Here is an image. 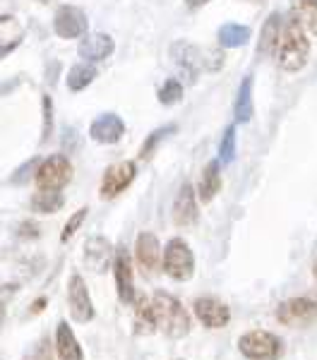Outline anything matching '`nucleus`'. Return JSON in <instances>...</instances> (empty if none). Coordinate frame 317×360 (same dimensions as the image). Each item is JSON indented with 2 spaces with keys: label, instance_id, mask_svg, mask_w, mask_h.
<instances>
[{
  "label": "nucleus",
  "instance_id": "nucleus-39",
  "mask_svg": "<svg viewBox=\"0 0 317 360\" xmlns=\"http://www.w3.org/2000/svg\"><path fill=\"white\" fill-rule=\"evenodd\" d=\"M315 276H317V264H315Z\"/></svg>",
  "mask_w": 317,
  "mask_h": 360
},
{
  "label": "nucleus",
  "instance_id": "nucleus-25",
  "mask_svg": "<svg viewBox=\"0 0 317 360\" xmlns=\"http://www.w3.org/2000/svg\"><path fill=\"white\" fill-rule=\"evenodd\" d=\"M96 77V68L94 63H77V65L70 68V72H67V89L70 91H82L86 89L91 82H94Z\"/></svg>",
  "mask_w": 317,
  "mask_h": 360
},
{
  "label": "nucleus",
  "instance_id": "nucleus-33",
  "mask_svg": "<svg viewBox=\"0 0 317 360\" xmlns=\"http://www.w3.org/2000/svg\"><path fill=\"white\" fill-rule=\"evenodd\" d=\"M15 293H17V283H0V310L13 300Z\"/></svg>",
  "mask_w": 317,
  "mask_h": 360
},
{
  "label": "nucleus",
  "instance_id": "nucleus-28",
  "mask_svg": "<svg viewBox=\"0 0 317 360\" xmlns=\"http://www.w3.org/2000/svg\"><path fill=\"white\" fill-rule=\"evenodd\" d=\"M183 98V84L178 82V79H166L164 86L159 89V101L164 103V106H173V103H178Z\"/></svg>",
  "mask_w": 317,
  "mask_h": 360
},
{
  "label": "nucleus",
  "instance_id": "nucleus-13",
  "mask_svg": "<svg viewBox=\"0 0 317 360\" xmlns=\"http://www.w3.org/2000/svg\"><path fill=\"white\" fill-rule=\"evenodd\" d=\"M89 135L99 144H115L125 135V123L115 113H103L91 123Z\"/></svg>",
  "mask_w": 317,
  "mask_h": 360
},
{
  "label": "nucleus",
  "instance_id": "nucleus-24",
  "mask_svg": "<svg viewBox=\"0 0 317 360\" xmlns=\"http://www.w3.org/2000/svg\"><path fill=\"white\" fill-rule=\"evenodd\" d=\"M250 41V29L243 27V25H235V22H228L219 29V44L224 49H240Z\"/></svg>",
  "mask_w": 317,
  "mask_h": 360
},
{
  "label": "nucleus",
  "instance_id": "nucleus-1",
  "mask_svg": "<svg viewBox=\"0 0 317 360\" xmlns=\"http://www.w3.org/2000/svg\"><path fill=\"white\" fill-rule=\"evenodd\" d=\"M149 312H152L154 329L164 332L171 339H181L190 332V317L186 307L181 305V300H176L171 293H154L149 300Z\"/></svg>",
  "mask_w": 317,
  "mask_h": 360
},
{
  "label": "nucleus",
  "instance_id": "nucleus-22",
  "mask_svg": "<svg viewBox=\"0 0 317 360\" xmlns=\"http://www.w3.org/2000/svg\"><path fill=\"white\" fill-rule=\"evenodd\" d=\"M291 15L305 32L317 37V0H293Z\"/></svg>",
  "mask_w": 317,
  "mask_h": 360
},
{
  "label": "nucleus",
  "instance_id": "nucleus-7",
  "mask_svg": "<svg viewBox=\"0 0 317 360\" xmlns=\"http://www.w3.org/2000/svg\"><path fill=\"white\" fill-rule=\"evenodd\" d=\"M135 161H118V164L108 166L106 173H103V180H101V190L99 195L103 200H113L123 193L125 188L135 180Z\"/></svg>",
  "mask_w": 317,
  "mask_h": 360
},
{
  "label": "nucleus",
  "instance_id": "nucleus-2",
  "mask_svg": "<svg viewBox=\"0 0 317 360\" xmlns=\"http://www.w3.org/2000/svg\"><path fill=\"white\" fill-rule=\"evenodd\" d=\"M305 34L308 32L298 25L293 15L284 22L279 49H276V60H279L281 70H286V72H298V70L305 68L308 56H310V41Z\"/></svg>",
  "mask_w": 317,
  "mask_h": 360
},
{
  "label": "nucleus",
  "instance_id": "nucleus-6",
  "mask_svg": "<svg viewBox=\"0 0 317 360\" xmlns=\"http://www.w3.org/2000/svg\"><path fill=\"white\" fill-rule=\"evenodd\" d=\"M37 185L39 190H63L72 178V166L63 154L48 156L37 168Z\"/></svg>",
  "mask_w": 317,
  "mask_h": 360
},
{
  "label": "nucleus",
  "instance_id": "nucleus-3",
  "mask_svg": "<svg viewBox=\"0 0 317 360\" xmlns=\"http://www.w3.org/2000/svg\"><path fill=\"white\" fill-rule=\"evenodd\" d=\"M205 56H207V51L198 49V46L190 41H176L171 46L173 63L186 75L188 82H195V77H200L205 70L221 68V53H209V58H205Z\"/></svg>",
  "mask_w": 317,
  "mask_h": 360
},
{
  "label": "nucleus",
  "instance_id": "nucleus-37",
  "mask_svg": "<svg viewBox=\"0 0 317 360\" xmlns=\"http://www.w3.org/2000/svg\"><path fill=\"white\" fill-rule=\"evenodd\" d=\"M188 8H202V5H207L209 0H186Z\"/></svg>",
  "mask_w": 317,
  "mask_h": 360
},
{
  "label": "nucleus",
  "instance_id": "nucleus-21",
  "mask_svg": "<svg viewBox=\"0 0 317 360\" xmlns=\"http://www.w3.org/2000/svg\"><path fill=\"white\" fill-rule=\"evenodd\" d=\"M221 188V176H219V161H209L202 171V178L198 183V195L202 202H212L214 195Z\"/></svg>",
  "mask_w": 317,
  "mask_h": 360
},
{
  "label": "nucleus",
  "instance_id": "nucleus-4",
  "mask_svg": "<svg viewBox=\"0 0 317 360\" xmlns=\"http://www.w3.org/2000/svg\"><path fill=\"white\" fill-rule=\"evenodd\" d=\"M238 351L247 360H276L284 353V344H281L279 336L257 329V332H247L240 336Z\"/></svg>",
  "mask_w": 317,
  "mask_h": 360
},
{
  "label": "nucleus",
  "instance_id": "nucleus-27",
  "mask_svg": "<svg viewBox=\"0 0 317 360\" xmlns=\"http://www.w3.org/2000/svg\"><path fill=\"white\" fill-rule=\"evenodd\" d=\"M235 156V127L231 125L226 127L221 137V144H219V164H231Z\"/></svg>",
  "mask_w": 317,
  "mask_h": 360
},
{
  "label": "nucleus",
  "instance_id": "nucleus-23",
  "mask_svg": "<svg viewBox=\"0 0 317 360\" xmlns=\"http://www.w3.org/2000/svg\"><path fill=\"white\" fill-rule=\"evenodd\" d=\"M233 113H235V123H250V118H252V82H250V77H245L238 86Z\"/></svg>",
  "mask_w": 317,
  "mask_h": 360
},
{
  "label": "nucleus",
  "instance_id": "nucleus-38",
  "mask_svg": "<svg viewBox=\"0 0 317 360\" xmlns=\"http://www.w3.org/2000/svg\"><path fill=\"white\" fill-rule=\"evenodd\" d=\"M39 3H48V0H39Z\"/></svg>",
  "mask_w": 317,
  "mask_h": 360
},
{
  "label": "nucleus",
  "instance_id": "nucleus-17",
  "mask_svg": "<svg viewBox=\"0 0 317 360\" xmlns=\"http://www.w3.org/2000/svg\"><path fill=\"white\" fill-rule=\"evenodd\" d=\"M22 41H25V27L20 25V20L15 15L0 17V60L13 53Z\"/></svg>",
  "mask_w": 317,
  "mask_h": 360
},
{
  "label": "nucleus",
  "instance_id": "nucleus-32",
  "mask_svg": "<svg viewBox=\"0 0 317 360\" xmlns=\"http://www.w3.org/2000/svg\"><path fill=\"white\" fill-rule=\"evenodd\" d=\"M51 98L44 96V118H46V125H44V139L51 137V127H53V111H51Z\"/></svg>",
  "mask_w": 317,
  "mask_h": 360
},
{
  "label": "nucleus",
  "instance_id": "nucleus-20",
  "mask_svg": "<svg viewBox=\"0 0 317 360\" xmlns=\"http://www.w3.org/2000/svg\"><path fill=\"white\" fill-rule=\"evenodd\" d=\"M281 15L274 13L267 17V22H264L262 27V34H259V56H274V51L279 49V39H281Z\"/></svg>",
  "mask_w": 317,
  "mask_h": 360
},
{
  "label": "nucleus",
  "instance_id": "nucleus-8",
  "mask_svg": "<svg viewBox=\"0 0 317 360\" xmlns=\"http://www.w3.org/2000/svg\"><path fill=\"white\" fill-rule=\"evenodd\" d=\"M67 303H70V312L77 322H91L94 319V303H91L86 283L79 274L70 276V283H67Z\"/></svg>",
  "mask_w": 317,
  "mask_h": 360
},
{
  "label": "nucleus",
  "instance_id": "nucleus-10",
  "mask_svg": "<svg viewBox=\"0 0 317 360\" xmlns=\"http://www.w3.org/2000/svg\"><path fill=\"white\" fill-rule=\"evenodd\" d=\"M276 317H279L281 324H288V327H301V324L313 322V319L317 317V303L310 298L286 300V303L279 307Z\"/></svg>",
  "mask_w": 317,
  "mask_h": 360
},
{
  "label": "nucleus",
  "instance_id": "nucleus-35",
  "mask_svg": "<svg viewBox=\"0 0 317 360\" xmlns=\"http://www.w3.org/2000/svg\"><path fill=\"white\" fill-rule=\"evenodd\" d=\"M17 236L20 238H39V226L32 224V221H25L20 226V231H17Z\"/></svg>",
  "mask_w": 317,
  "mask_h": 360
},
{
  "label": "nucleus",
  "instance_id": "nucleus-30",
  "mask_svg": "<svg viewBox=\"0 0 317 360\" xmlns=\"http://www.w3.org/2000/svg\"><path fill=\"white\" fill-rule=\"evenodd\" d=\"M86 212H89V209H79V212H75V217L65 224V229H63V236H60V240H63V243H67L75 233H77L79 226H82V224H84V219H86Z\"/></svg>",
  "mask_w": 317,
  "mask_h": 360
},
{
  "label": "nucleus",
  "instance_id": "nucleus-11",
  "mask_svg": "<svg viewBox=\"0 0 317 360\" xmlns=\"http://www.w3.org/2000/svg\"><path fill=\"white\" fill-rule=\"evenodd\" d=\"M113 271H115V286H118V298L123 303H135V278H132V262L125 248H118L113 259Z\"/></svg>",
  "mask_w": 317,
  "mask_h": 360
},
{
  "label": "nucleus",
  "instance_id": "nucleus-34",
  "mask_svg": "<svg viewBox=\"0 0 317 360\" xmlns=\"http://www.w3.org/2000/svg\"><path fill=\"white\" fill-rule=\"evenodd\" d=\"M37 168H39V161H37V159L29 161L27 166H22L20 171H17V176H15L13 180H15V183H22V180L27 183V180H29V171H37Z\"/></svg>",
  "mask_w": 317,
  "mask_h": 360
},
{
  "label": "nucleus",
  "instance_id": "nucleus-14",
  "mask_svg": "<svg viewBox=\"0 0 317 360\" xmlns=\"http://www.w3.org/2000/svg\"><path fill=\"white\" fill-rule=\"evenodd\" d=\"M115 44L108 34H89L79 41V49L77 53L79 58H84L86 63H99V60H106L108 56L113 53Z\"/></svg>",
  "mask_w": 317,
  "mask_h": 360
},
{
  "label": "nucleus",
  "instance_id": "nucleus-19",
  "mask_svg": "<svg viewBox=\"0 0 317 360\" xmlns=\"http://www.w3.org/2000/svg\"><path fill=\"white\" fill-rule=\"evenodd\" d=\"M56 348H58V356H60V360H84L82 346L77 344V339H75V334H72V329L67 322L58 324Z\"/></svg>",
  "mask_w": 317,
  "mask_h": 360
},
{
  "label": "nucleus",
  "instance_id": "nucleus-29",
  "mask_svg": "<svg viewBox=\"0 0 317 360\" xmlns=\"http://www.w3.org/2000/svg\"><path fill=\"white\" fill-rule=\"evenodd\" d=\"M135 324H137V334H152L154 332V322H152V312H149V300L140 298L135 312Z\"/></svg>",
  "mask_w": 317,
  "mask_h": 360
},
{
  "label": "nucleus",
  "instance_id": "nucleus-36",
  "mask_svg": "<svg viewBox=\"0 0 317 360\" xmlns=\"http://www.w3.org/2000/svg\"><path fill=\"white\" fill-rule=\"evenodd\" d=\"M32 360H51V356H48V346H46V341L37 348V353L32 356Z\"/></svg>",
  "mask_w": 317,
  "mask_h": 360
},
{
  "label": "nucleus",
  "instance_id": "nucleus-31",
  "mask_svg": "<svg viewBox=\"0 0 317 360\" xmlns=\"http://www.w3.org/2000/svg\"><path fill=\"white\" fill-rule=\"evenodd\" d=\"M173 130H176V127H173V125H166V127H161V130L152 132V137L147 139V144H144V149H142V159H147V156L152 154V149L157 147V144L161 142V139H164V137L169 135V132H173Z\"/></svg>",
  "mask_w": 317,
  "mask_h": 360
},
{
  "label": "nucleus",
  "instance_id": "nucleus-12",
  "mask_svg": "<svg viewBox=\"0 0 317 360\" xmlns=\"http://www.w3.org/2000/svg\"><path fill=\"white\" fill-rule=\"evenodd\" d=\"M195 315L207 329H221L228 324V307L216 298H198L195 300Z\"/></svg>",
  "mask_w": 317,
  "mask_h": 360
},
{
  "label": "nucleus",
  "instance_id": "nucleus-5",
  "mask_svg": "<svg viewBox=\"0 0 317 360\" xmlns=\"http://www.w3.org/2000/svg\"><path fill=\"white\" fill-rule=\"evenodd\" d=\"M164 269L176 281H188L195 274V257L193 250L183 238H173L164 250Z\"/></svg>",
  "mask_w": 317,
  "mask_h": 360
},
{
  "label": "nucleus",
  "instance_id": "nucleus-26",
  "mask_svg": "<svg viewBox=\"0 0 317 360\" xmlns=\"http://www.w3.org/2000/svg\"><path fill=\"white\" fill-rule=\"evenodd\" d=\"M63 202H65V197L58 193V190H39L29 205H32V212L37 214H56L63 207Z\"/></svg>",
  "mask_w": 317,
  "mask_h": 360
},
{
  "label": "nucleus",
  "instance_id": "nucleus-15",
  "mask_svg": "<svg viewBox=\"0 0 317 360\" xmlns=\"http://www.w3.org/2000/svg\"><path fill=\"white\" fill-rule=\"evenodd\" d=\"M111 255H113L111 243L103 236H94L84 245V264L91 271H106L108 264H111Z\"/></svg>",
  "mask_w": 317,
  "mask_h": 360
},
{
  "label": "nucleus",
  "instance_id": "nucleus-9",
  "mask_svg": "<svg viewBox=\"0 0 317 360\" xmlns=\"http://www.w3.org/2000/svg\"><path fill=\"white\" fill-rule=\"evenodd\" d=\"M53 29L60 39H79L86 32V15L75 5H63L53 17Z\"/></svg>",
  "mask_w": 317,
  "mask_h": 360
},
{
  "label": "nucleus",
  "instance_id": "nucleus-18",
  "mask_svg": "<svg viewBox=\"0 0 317 360\" xmlns=\"http://www.w3.org/2000/svg\"><path fill=\"white\" fill-rule=\"evenodd\" d=\"M195 219H198V200H195L193 185L186 183L173 202V221L178 226H190L195 224Z\"/></svg>",
  "mask_w": 317,
  "mask_h": 360
},
{
  "label": "nucleus",
  "instance_id": "nucleus-16",
  "mask_svg": "<svg viewBox=\"0 0 317 360\" xmlns=\"http://www.w3.org/2000/svg\"><path fill=\"white\" fill-rule=\"evenodd\" d=\"M135 257H137V264H140L144 271L159 269V259H161L159 238L154 236V233H147V231L137 236V243H135Z\"/></svg>",
  "mask_w": 317,
  "mask_h": 360
}]
</instances>
